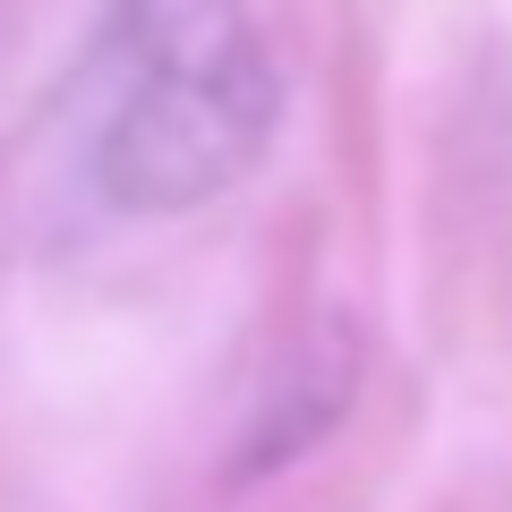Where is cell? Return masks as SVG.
I'll use <instances>...</instances> for the list:
<instances>
[{"label": "cell", "instance_id": "cell-1", "mask_svg": "<svg viewBox=\"0 0 512 512\" xmlns=\"http://www.w3.org/2000/svg\"><path fill=\"white\" fill-rule=\"evenodd\" d=\"M274 111V60L239 0H120V94L94 180L128 214H197L256 171Z\"/></svg>", "mask_w": 512, "mask_h": 512}]
</instances>
